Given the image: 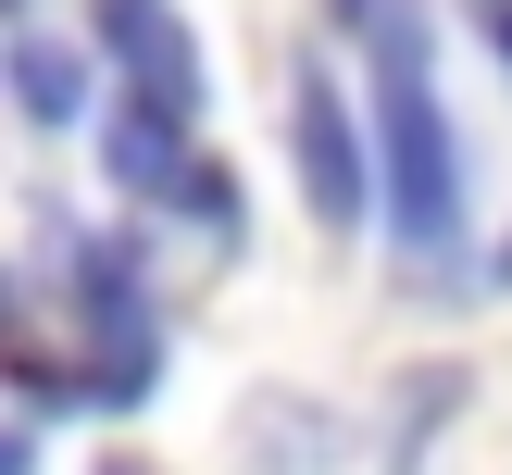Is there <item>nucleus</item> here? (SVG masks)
<instances>
[{
	"mask_svg": "<svg viewBox=\"0 0 512 475\" xmlns=\"http://www.w3.org/2000/svg\"><path fill=\"white\" fill-rule=\"evenodd\" d=\"M463 25H475V38H488L500 63H512V0H463Z\"/></svg>",
	"mask_w": 512,
	"mask_h": 475,
	"instance_id": "nucleus-6",
	"label": "nucleus"
},
{
	"mask_svg": "<svg viewBox=\"0 0 512 475\" xmlns=\"http://www.w3.org/2000/svg\"><path fill=\"white\" fill-rule=\"evenodd\" d=\"M375 163H388L400 250L413 263H450V238H463V163H450V113H438L413 13H375Z\"/></svg>",
	"mask_w": 512,
	"mask_h": 475,
	"instance_id": "nucleus-1",
	"label": "nucleus"
},
{
	"mask_svg": "<svg viewBox=\"0 0 512 475\" xmlns=\"http://www.w3.org/2000/svg\"><path fill=\"white\" fill-rule=\"evenodd\" d=\"M13 113L25 125H75V113H88V50L25 25V38H13Z\"/></svg>",
	"mask_w": 512,
	"mask_h": 475,
	"instance_id": "nucleus-5",
	"label": "nucleus"
},
{
	"mask_svg": "<svg viewBox=\"0 0 512 475\" xmlns=\"http://www.w3.org/2000/svg\"><path fill=\"white\" fill-rule=\"evenodd\" d=\"M100 150H113V175H125L138 200H188V188H200V163H188V125H175V113H150V100H113Z\"/></svg>",
	"mask_w": 512,
	"mask_h": 475,
	"instance_id": "nucleus-4",
	"label": "nucleus"
},
{
	"mask_svg": "<svg viewBox=\"0 0 512 475\" xmlns=\"http://www.w3.org/2000/svg\"><path fill=\"white\" fill-rule=\"evenodd\" d=\"M100 50L125 63V100L200 125V50H188V25H175L163 0H100Z\"/></svg>",
	"mask_w": 512,
	"mask_h": 475,
	"instance_id": "nucleus-2",
	"label": "nucleus"
},
{
	"mask_svg": "<svg viewBox=\"0 0 512 475\" xmlns=\"http://www.w3.org/2000/svg\"><path fill=\"white\" fill-rule=\"evenodd\" d=\"M100 475H150V463H100Z\"/></svg>",
	"mask_w": 512,
	"mask_h": 475,
	"instance_id": "nucleus-7",
	"label": "nucleus"
},
{
	"mask_svg": "<svg viewBox=\"0 0 512 475\" xmlns=\"http://www.w3.org/2000/svg\"><path fill=\"white\" fill-rule=\"evenodd\" d=\"M500 275H512V238H500Z\"/></svg>",
	"mask_w": 512,
	"mask_h": 475,
	"instance_id": "nucleus-8",
	"label": "nucleus"
},
{
	"mask_svg": "<svg viewBox=\"0 0 512 475\" xmlns=\"http://www.w3.org/2000/svg\"><path fill=\"white\" fill-rule=\"evenodd\" d=\"M288 150H300V188H313L325 225H363V138H350V100L325 75H288Z\"/></svg>",
	"mask_w": 512,
	"mask_h": 475,
	"instance_id": "nucleus-3",
	"label": "nucleus"
}]
</instances>
